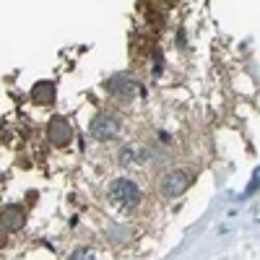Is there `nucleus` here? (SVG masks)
<instances>
[{
    "label": "nucleus",
    "mask_w": 260,
    "mask_h": 260,
    "mask_svg": "<svg viewBox=\"0 0 260 260\" xmlns=\"http://www.w3.org/2000/svg\"><path fill=\"white\" fill-rule=\"evenodd\" d=\"M47 138L52 141V146H68L71 138H73L71 122L65 120V117H60V115H55V117L47 122Z\"/></svg>",
    "instance_id": "nucleus-5"
},
{
    "label": "nucleus",
    "mask_w": 260,
    "mask_h": 260,
    "mask_svg": "<svg viewBox=\"0 0 260 260\" xmlns=\"http://www.w3.org/2000/svg\"><path fill=\"white\" fill-rule=\"evenodd\" d=\"M107 91L120 102H130V99H136L141 94V83L136 78H130L127 73H115L110 81H107Z\"/></svg>",
    "instance_id": "nucleus-4"
},
{
    "label": "nucleus",
    "mask_w": 260,
    "mask_h": 260,
    "mask_svg": "<svg viewBox=\"0 0 260 260\" xmlns=\"http://www.w3.org/2000/svg\"><path fill=\"white\" fill-rule=\"evenodd\" d=\"M107 198H110V203L125 213L136 211L143 201V192L138 187V182H133L130 177H117L110 182V187H107Z\"/></svg>",
    "instance_id": "nucleus-1"
},
{
    "label": "nucleus",
    "mask_w": 260,
    "mask_h": 260,
    "mask_svg": "<svg viewBox=\"0 0 260 260\" xmlns=\"http://www.w3.org/2000/svg\"><path fill=\"white\" fill-rule=\"evenodd\" d=\"M151 159V151L148 148H138V146H125L120 151V164L122 167H143Z\"/></svg>",
    "instance_id": "nucleus-7"
},
{
    "label": "nucleus",
    "mask_w": 260,
    "mask_h": 260,
    "mask_svg": "<svg viewBox=\"0 0 260 260\" xmlns=\"http://www.w3.org/2000/svg\"><path fill=\"white\" fill-rule=\"evenodd\" d=\"M68 260H99V257H96V252H91V250L81 247V250L71 252V257H68Z\"/></svg>",
    "instance_id": "nucleus-9"
},
{
    "label": "nucleus",
    "mask_w": 260,
    "mask_h": 260,
    "mask_svg": "<svg viewBox=\"0 0 260 260\" xmlns=\"http://www.w3.org/2000/svg\"><path fill=\"white\" fill-rule=\"evenodd\" d=\"M24 224H26V211L21 206H6L0 211V226L6 232H18Z\"/></svg>",
    "instance_id": "nucleus-6"
},
{
    "label": "nucleus",
    "mask_w": 260,
    "mask_h": 260,
    "mask_svg": "<svg viewBox=\"0 0 260 260\" xmlns=\"http://www.w3.org/2000/svg\"><path fill=\"white\" fill-rule=\"evenodd\" d=\"M31 99L42 107L47 104H55V83L52 81H39L34 89H31Z\"/></svg>",
    "instance_id": "nucleus-8"
},
{
    "label": "nucleus",
    "mask_w": 260,
    "mask_h": 260,
    "mask_svg": "<svg viewBox=\"0 0 260 260\" xmlns=\"http://www.w3.org/2000/svg\"><path fill=\"white\" fill-rule=\"evenodd\" d=\"M192 182H195V169H190V167L167 169L159 180V192L164 201H175V198H182Z\"/></svg>",
    "instance_id": "nucleus-2"
},
{
    "label": "nucleus",
    "mask_w": 260,
    "mask_h": 260,
    "mask_svg": "<svg viewBox=\"0 0 260 260\" xmlns=\"http://www.w3.org/2000/svg\"><path fill=\"white\" fill-rule=\"evenodd\" d=\"M120 133H122V122H120V117H117V115L99 112V115L89 122V136H91L94 141L107 143V141H115Z\"/></svg>",
    "instance_id": "nucleus-3"
},
{
    "label": "nucleus",
    "mask_w": 260,
    "mask_h": 260,
    "mask_svg": "<svg viewBox=\"0 0 260 260\" xmlns=\"http://www.w3.org/2000/svg\"><path fill=\"white\" fill-rule=\"evenodd\" d=\"M6 242H8V232L0 226V247H6Z\"/></svg>",
    "instance_id": "nucleus-10"
}]
</instances>
